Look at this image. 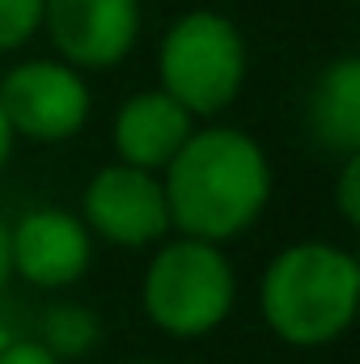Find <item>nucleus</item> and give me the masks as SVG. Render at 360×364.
<instances>
[{"label":"nucleus","instance_id":"14","mask_svg":"<svg viewBox=\"0 0 360 364\" xmlns=\"http://www.w3.org/2000/svg\"><path fill=\"white\" fill-rule=\"evenodd\" d=\"M0 364H64V360H55L38 339H4L0 343Z\"/></svg>","mask_w":360,"mask_h":364},{"label":"nucleus","instance_id":"7","mask_svg":"<svg viewBox=\"0 0 360 364\" xmlns=\"http://www.w3.org/2000/svg\"><path fill=\"white\" fill-rule=\"evenodd\" d=\"M43 30L64 64L102 73L132 55L140 38V0H43Z\"/></svg>","mask_w":360,"mask_h":364},{"label":"nucleus","instance_id":"2","mask_svg":"<svg viewBox=\"0 0 360 364\" xmlns=\"http://www.w3.org/2000/svg\"><path fill=\"white\" fill-rule=\"evenodd\" d=\"M259 309L268 331L288 348L339 343L360 309V263L331 242H292L263 272Z\"/></svg>","mask_w":360,"mask_h":364},{"label":"nucleus","instance_id":"5","mask_svg":"<svg viewBox=\"0 0 360 364\" xmlns=\"http://www.w3.org/2000/svg\"><path fill=\"white\" fill-rule=\"evenodd\" d=\"M0 106L17 140L64 144L90 123L93 93L81 68L55 60H21L0 81Z\"/></svg>","mask_w":360,"mask_h":364},{"label":"nucleus","instance_id":"13","mask_svg":"<svg viewBox=\"0 0 360 364\" xmlns=\"http://www.w3.org/2000/svg\"><path fill=\"white\" fill-rule=\"evenodd\" d=\"M339 199V216L348 220V225H356L360 220V153L352 157H344V170H339V191H335Z\"/></svg>","mask_w":360,"mask_h":364},{"label":"nucleus","instance_id":"16","mask_svg":"<svg viewBox=\"0 0 360 364\" xmlns=\"http://www.w3.org/2000/svg\"><path fill=\"white\" fill-rule=\"evenodd\" d=\"M9 279H13V263H9V225L0 220V292H4Z\"/></svg>","mask_w":360,"mask_h":364},{"label":"nucleus","instance_id":"8","mask_svg":"<svg viewBox=\"0 0 360 364\" xmlns=\"http://www.w3.org/2000/svg\"><path fill=\"white\" fill-rule=\"evenodd\" d=\"M9 263L30 288H73L93 267V233L77 212L34 208L17 225H9Z\"/></svg>","mask_w":360,"mask_h":364},{"label":"nucleus","instance_id":"3","mask_svg":"<svg viewBox=\"0 0 360 364\" xmlns=\"http://www.w3.org/2000/svg\"><path fill=\"white\" fill-rule=\"evenodd\" d=\"M238 305V272L216 242L174 237L157 242L140 279L144 318L170 339H203Z\"/></svg>","mask_w":360,"mask_h":364},{"label":"nucleus","instance_id":"15","mask_svg":"<svg viewBox=\"0 0 360 364\" xmlns=\"http://www.w3.org/2000/svg\"><path fill=\"white\" fill-rule=\"evenodd\" d=\"M13 144H17V136H13V127H9V119H4V106H0V170H4L9 157H13Z\"/></svg>","mask_w":360,"mask_h":364},{"label":"nucleus","instance_id":"12","mask_svg":"<svg viewBox=\"0 0 360 364\" xmlns=\"http://www.w3.org/2000/svg\"><path fill=\"white\" fill-rule=\"evenodd\" d=\"M43 30V0H0V55L26 47Z\"/></svg>","mask_w":360,"mask_h":364},{"label":"nucleus","instance_id":"1","mask_svg":"<svg viewBox=\"0 0 360 364\" xmlns=\"http://www.w3.org/2000/svg\"><path fill=\"white\" fill-rule=\"evenodd\" d=\"M170 229L199 242H233L271 203V161L242 127H191L182 149L162 170Z\"/></svg>","mask_w":360,"mask_h":364},{"label":"nucleus","instance_id":"18","mask_svg":"<svg viewBox=\"0 0 360 364\" xmlns=\"http://www.w3.org/2000/svg\"><path fill=\"white\" fill-rule=\"evenodd\" d=\"M4 339H9V335H4V331H0V343H4Z\"/></svg>","mask_w":360,"mask_h":364},{"label":"nucleus","instance_id":"17","mask_svg":"<svg viewBox=\"0 0 360 364\" xmlns=\"http://www.w3.org/2000/svg\"><path fill=\"white\" fill-rule=\"evenodd\" d=\"M132 364H166V360H132Z\"/></svg>","mask_w":360,"mask_h":364},{"label":"nucleus","instance_id":"4","mask_svg":"<svg viewBox=\"0 0 360 364\" xmlns=\"http://www.w3.org/2000/svg\"><path fill=\"white\" fill-rule=\"evenodd\" d=\"M157 90H166L191 119H216L246 85V38L216 9H191L157 47Z\"/></svg>","mask_w":360,"mask_h":364},{"label":"nucleus","instance_id":"9","mask_svg":"<svg viewBox=\"0 0 360 364\" xmlns=\"http://www.w3.org/2000/svg\"><path fill=\"white\" fill-rule=\"evenodd\" d=\"M191 127H195V119L166 90H140L115 110L110 144L123 166L162 174L170 166V157L182 149V140L191 136Z\"/></svg>","mask_w":360,"mask_h":364},{"label":"nucleus","instance_id":"11","mask_svg":"<svg viewBox=\"0 0 360 364\" xmlns=\"http://www.w3.org/2000/svg\"><path fill=\"white\" fill-rule=\"evenodd\" d=\"M55 360H77V356H85L97 348V339H102V322H97V314L85 309V305H77V301H55V305H47L43 314H38V335H34Z\"/></svg>","mask_w":360,"mask_h":364},{"label":"nucleus","instance_id":"6","mask_svg":"<svg viewBox=\"0 0 360 364\" xmlns=\"http://www.w3.org/2000/svg\"><path fill=\"white\" fill-rule=\"evenodd\" d=\"M77 216L85 220L93 242L123 246V250L157 246L170 233V208H166L162 174H149V170H136L123 161L102 166L85 182Z\"/></svg>","mask_w":360,"mask_h":364},{"label":"nucleus","instance_id":"10","mask_svg":"<svg viewBox=\"0 0 360 364\" xmlns=\"http://www.w3.org/2000/svg\"><path fill=\"white\" fill-rule=\"evenodd\" d=\"M309 136L339 153L352 157L360 153V60L356 55H339L335 64H327L309 90Z\"/></svg>","mask_w":360,"mask_h":364}]
</instances>
